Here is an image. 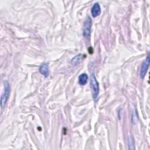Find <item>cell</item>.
<instances>
[{"mask_svg":"<svg viewBox=\"0 0 150 150\" xmlns=\"http://www.w3.org/2000/svg\"><path fill=\"white\" fill-rule=\"evenodd\" d=\"M90 87L93 99L96 101L99 94V84L94 74L90 77Z\"/></svg>","mask_w":150,"mask_h":150,"instance_id":"6da1fadb","label":"cell"},{"mask_svg":"<svg viewBox=\"0 0 150 150\" xmlns=\"http://www.w3.org/2000/svg\"><path fill=\"white\" fill-rule=\"evenodd\" d=\"M9 93H10V86L9 84L7 81H5L4 82V92L2 94L1 96V108H3L4 105H5L8 98L9 96Z\"/></svg>","mask_w":150,"mask_h":150,"instance_id":"7a4b0ae2","label":"cell"},{"mask_svg":"<svg viewBox=\"0 0 150 150\" xmlns=\"http://www.w3.org/2000/svg\"><path fill=\"white\" fill-rule=\"evenodd\" d=\"M92 26V21L90 17H88L84 22V26L83 29V35L84 38H88L91 33V29Z\"/></svg>","mask_w":150,"mask_h":150,"instance_id":"3957f363","label":"cell"},{"mask_svg":"<svg viewBox=\"0 0 150 150\" xmlns=\"http://www.w3.org/2000/svg\"><path fill=\"white\" fill-rule=\"evenodd\" d=\"M149 55L147 56L146 59L142 63L140 70H139V76L141 79H144L147 70L149 68Z\"/></svg>","mask_w":150,"mask_h":150,"instance_id":"277c9868","label":"cell"},{"mask_svg":"<svg viewBox=\"0 0 150 150\" xmlns=\"http://www.w3.org/2000/svg\"><path fill=\"white\" fill-rule=\"evenodd\" d=\"M40 74L43 75L45 77H47L50 74L49 66L48 63H43L40 65L39 69Z\"/></svg>","mask_w":150,"mask_h":150,"instance_id":"5b68a950","label":"cell"},{"mask_svg":"<svg viewBox=\"0 0 150 150\" xmlns=\"http://www.w3.org/2000/svg\"><path fill=\"white\" fill-rule=\"evenodd\" d=\"M91 13L93 17L96 18L101 13V7L98 2H96L93 5L91 9Z\"/></svg>","mask_w":150,"mask_h":150,"instance_id":"8992f818","label":"cell"},{"mask_svg":"<svg viewBox=\"0 0 150 150\" xmlns=\"http://www.w3.org/2000/svg\"><path fill=\"white\" fill-rule=\"evenodd\" d=\"M88 76L86 73H82L79 76V83L81 86L86 85L87 83Z\"/></svg>","mask_w":150,"mask_h":150,"instance_id":"52a82bcc","label":"cell"},{"mask_svg":"<svg viewBox=\"0 0 150 150\" xmlns=\"http://www.w3.org/2000/svg\"><path fill=\"white\" fill-rule=\"evenodd\" d=\"M82 59H83V55L81 54H79L72 58V59L71 60V63L73 65L76 66L81 62Z\"/></svg>","mask_w":150,"mask_h":150,"instance_id":"ba28073f","label":"cell"},{"mask_svg":"<svg viewBox=\"0 0 150 150\" xmlns=\"http://www.w3.org/2000/svg\"><path fill=\"white\" fill-rule=\"evenodd\" d=\"M129 149H134V142L133 141L131 140V139H129Z\"/></svg>","mask_w":150,"mask_h":150,"instance_id":"9c48e42d","label":"cell"},{"mask_svg":"<svg viewBox=\"0 0 150 150\" xmlns=\"http://www.w3.org/2000/svg\"><path fill=\"white\" fill-rule=\"evenodd\" d=\"M137 121V114L135 111H134L133 114H132V121L134 122H136V121Z\"/></svg>","mask_w":150,"mask_h":150,"instance_id":"30bf717a","label":"cell"}]
</instances>
